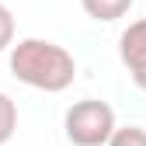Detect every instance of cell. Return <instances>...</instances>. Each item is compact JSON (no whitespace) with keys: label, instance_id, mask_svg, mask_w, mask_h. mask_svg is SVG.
<instances>
[{"label":"cell","instance_id":"cell-5","mask_svg":"<svg viewBox=\"0 0 146 146\" xmlns=\"http://www.w3.org/2000/svg\"><path fill=\"white\" fill-rule=\"evenodd\" d=\"M17 129V104L7 98V94H0V146H4Z\"/></svg>","mask_w":146,"mask_h":146},{"label":"cell","instance_id":"cell-7","mask_svg":"<svg viewBox=\"0 0 146 146\" xmlns=\"http://www.w3.org/2000/svg\"><path fill=\"white\" fill-rule=\"evenodd\" d=\"M11 42H14V14H11V7L0 4V52H4Z\"/></svg>","mask_w":146,"mask_h":146},{"label":"cell","instance_id":"cell-6","mask_svg":"<svg viewBox=\"0 0 146 146\" xmlns=\"http://www.w3.org/2000/svg\"><path fill=\"white\" fill-rule=\"evenodd\" d=\"M108 146H146V129L139 125H125V129H115L111 143Z\"/></svg>","mask_w":146,"mask_h":146},{"label":"cell","instance_id":"cell-4","mask_svg":"<svg viewBox=\"0 0 146 146\" xmlns=\"http://www.w3.org/2000/svg\"><path fill=\"white\" fill-rule=\"evenodd\" d=\"M80 4L94 21H118V17L129 14L132 0H80Z\"/></svg>","mask_w":146,"mask_h":146},{"label":"cell","instance_id":"cell-3","mask_svg":"<svg viewBox=\"0 0 146 146\" xmlns=\"http://www.w3.org/2000/svg\"><path fill=\"white\" fill-rule=\"evenodd\" d=\"M118 52H122V63L129 66L136 87L146 90V17H143V21H132L129 28L122 31Z\"/></svg>","mask_w":146,"mask_h":146},{"label":"cell","instance_id":"cell-1","mask_svg":"<svg viewBox=\"0 0 146 146\" xmlns=\"http://www.w3.org/2000/svg\"><path fill=\"white\" fill-rule=\"evenodd\" d=\"M11 73L21 84L45 90V94H59L77 80V59L56 42L45 38H21L11 49Z\"/></svg>","mask_w":146,"mask_h":146},{"label":"cell","instance_id":"cell-2","mask_svg":"<svg viewBox=\"0 0 146 146\" xmlns=\"http://www.w3.org/2000/svg\"><path fill=\"white\" fill-rule=\"evenodd\" d=\"M66 136L77 146H104L115 136V111L104 101H77L66 111Z\"/></svg>","mask_w":146,"mask_h":146}]
</instances>
